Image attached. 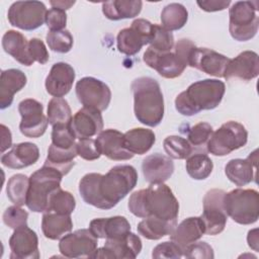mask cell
Wrapping results in <instances>:
<instances>
[{"mask_svg": "<svg viewBox=\"0 0 259 259\" xmlns=\"http://www.w3.org/2000/svg\"><path fill=\"white\" fill-rule=\"evenodd\" d=\"M138 172L132 165H116L106 174L87 173L79 182L82 199L94 207L110 209L137 185Z\"/></svg>", "mask_w": 259, "mask_h": 259, "instance_id": "1", "label": "cell"}, {"mask_svg": "<svg viewBox=\"0 0 259 259\" xmlns=\"http://www.w3.org/2000/svg\"><path fill=\"white\" fill-rule=\"evenodd\" d=\"M127 206L134 215L142 219L154 217L176 221L179 213V202L165 183H151L147 188L135 191Z\"/></svg>", "mask_w": 259, "mask_h": 259, "instance_id": "2", "label": "cell"}, {"mask_svg": "<svg viewBox=\"0 0 259 259\" xmlns=\"http://www.w3.org/2000/svg\"><path fill=\"white\" fill-rule=\"evenodd\" d=\"M226 85L218 79L196 81L175 98L176 110L185 116H192L201 110H211L220 105Z\"/></svg>", "mask_w": 259, "mask_h": 259, "instance_id": "3", "label": "cell"}, {"mask_svg": "<svg viewBox=\"0 0 259 259\" xmlns=\"http://www.w3.org/2000/svg\"><path fill=\"white\" fill-rule=\"evenodd\" d=\"M131 89L137 119L151 127L159 125L164 116V98L158 81L151 77H139L132 82Z\"/></svg>", "mask_w": 259, "mask_h": 259, "instance_id": "4", "label": "cell"}, {"mask_svg": "<svg viewBox=\"0 0 259 259\" xmlns=\"http://www.w3.org/2000/svg\"><path fill=\"white\" fill-rule=\"evenodd\" d=\"M63 174L57 169L44 165L29 177L25 205L34 212L48 210L51 194L61 187Z\"/></svg>", "mask_w": 259, "mask_h": 259, "instance_id": "5", "label": "cell"}, {"mask_svg": "<svg viewBox=\"0 0 259 259\" xmlns=\"http://www.w3.org/2000/svg\"><path fill=\"white\" fill-rule=\"evenodd\" d=\"M224 206L227 214L237 224H254L259 218V193L255 189L236 188L225 193Z\"/></svg>", "mask_w": 259, "mask_h": 259, "instance_id": "6", "label": "cell"}, {"mask_svg": "<svg viewBox=\"0 0 259 259\" xmlns=\"http://www.w3.org/2000/svg\"><path fill=\"white\" fill-rule=\"evenodd\" d=\"M259 3L257 1H237L229 9V31L238 41L253 38L259 27Z\"/></svg>", "mask_w": 259, "mask_h": 259, "instance_id": "7", "label": "cell"}, {"mask_svg": "<svg viewBox=\"0 0 259 259\" xmlns=\"http://www.w3.org/2000/svg\"><path fill=\"white\" fill-rule=\"evenodd\" d=\"M248 141L246 127L234 120L223 123L215 132H212L206 150L213 156H227L235 150L244 147Z\"/></svg>", "mask_w": 259, "mask_h": 259, "instance_id": "8", "label": "cell"}, {"mask_svg": "<svg viewBox=\"0 0 259 259\" xmlns=\"http://www.w3.org/2000/svg\"><path fill=\"white\" fill-rule=\"evenodd\" d=\"M46 5L40 1H16L8 9L7 17L12 26L34 30L46 22Z\"/></svg>", "mask_w": 259, "mask_h": 259, "instance_id": "9", "label": "cell"}, {"mask_svg": "<svg viewBox=\"0 0 259 259\" xmlns=\"http://www.w3.org/2000/svg\"><path fill=\"white\" fill-rule=\"evenodd\" d=\"M225 191L213 188L203 197V211L200 219L204 226V234L215 236L225 230L228 214L224 206Z\"/></svg>", "mask_w": 259, "mask_h": 259, "instance_id": "10", "label": "cell"}, {"mask_svg": "<svg viewBox=\"0 0 259 259\" xmlns=\"http://www.w3.org/2000/svg\"><path fill=\"white\" fill-rule=\"evenodd\" d=\"M153 35V23L144 18L135 19L130 27L119 30L116 36L117 50L126 56H134L150 44Z\"/></svg>", "mask_w": 259, "mask_h": 259, "instance_id": "11", "label": "cell"}, {"mask_svg": "<svg viewBox=\"0 0 259 259\" xmlns=\"http://www.w3.org/2000/svg\"><path fill=\"white\" fill-rule=\"evenodd\" d=\"M76 96L83 107L105 110L111 100V91L108 85L94 77H83L75 86Z\"/></svg>", "mask_w": 259, "mask_h": 259, "instance_id": "12", "label": "cell"}, {"mask_svg": "<svg viewBox=\"0 0 259 259\" xmlns=\"http://www.w3.org/2000/svg\"><path fill=\"white\" fill-rule=\"evenodd\" d=\"M18 111L21 115L19 123L20 133L27 138L41 137L48 127L49 120L44 114V106L32 98H26L19 102Z\"/></svg>", "mask_w": 259, "mask_h": 259, "instance_id": "13", "label": "cell"}, {"mask_svg": "<svg viewBox=\"0 0 259 259\" xmlns=\"http://www.w3.org/2000/svg\"><path fill=\"white\" fill-rule=\"evenodd\" d=\"M97 240L89 229L77 230L61 238L59 250L67 258H91L97 249Z\"/></svg>", "mask_w": 259, "mask_h": 259, "instance_id": "14", "label": "cell"}, {"mask_svg": "<svg viewBox=\"0 0 259 259\" xmlns=\"http://www.w3.org/2000/svg\"><path fill=\"white\" fill-rule=\"evenodd\" d=\"M143 60L147 66L156 70L160 76L166 79L179 77L187 67V64L175 52H156L150 47L146 50Z\"/></svg>", "mask_w": 259, "mask_h": 259, "instance_id": "15", "label": "cell"}, {"mask_svg": "<svg viewBox=\"0 0 259 259\" xmlns=\"http://www.w3.org/2000/svg\"><path fill=\"white\" fill-rule=\"evenodd\" d=\"M142 251L140 237L132 232L118 239H107L102 248L96 249L91 258H136Z\"/></svg>", "mask_w": 259, "mask_h": 259, "instance_id": "16", "label": "cell"}, {"mask_svg": "<svg viewBox=\"0 0 259 259\" xmlns=\"http://www.w3.org/2000/svg\"><path fill=\"white\" fill-rule=\"evenodd\" d=\"M230 59L213 50L207 48L192 49L188 59V66L195 68L207 75L224 78L225 70Z\"/></svg>", "mask_w": 259, "mask_h": 259, "instance_id": "17", "label": "cell"}, {"mask_svg": "<svg viewBox=\"0 0 259 259\" xmlns=\"http://www.w3.org/2000/svg\"><path fill=\"white\" fill-rule=\"evenodd\" d=\"M10 259H38V238L27 226L14 230L9 238Z\"/></svg>", "mask_w": 259, "mask_h": 259, "instance_id": "18", "label": "cell"}, {"mask_svg": "<svg viewBox=\"0 0 259 259\" xmlns=\"http://www.w3.org/2000/svg\"><path fill=\"white\" fill-rule=\"evenodd\" d=\"M259 74V58L253 51H244L234 59H230L225 70L224 78L226 80L240 79L250 81Z\"/></svg>", "mask_w": 259, "mask_h": 259, "instance_id": "19", "label": "cell"}, {"mask_svg": "<svg viewBox=\"0 0 259 259\" xmlns=\"http://www.w3.org/2000/svg\"><path fill=\"white\" fill-rule=\"evenodd\" d=\"M257 150L246 159H232L225 166L227 178L237 186H245L252 181L257 182Z\"/></svg>", "mask_w": 259, "mask_h": 259, "instance_id": "20", "label": "cell"}, {"mask_svg": "<svg viewBox=\"0 0 259 259\" xmlns=\"http://www.w3.org/2000/svg\"><path fill=\"white\" fill-rule=\"evenodd\" d=\"M97 148L101 155L110 160L123 161L130 160L135 155L128 152L123 143V134L114 128L101 131L95 140Z\"/></svg>", "mask_w": 259, "mask_h": 259, "instance_id": "21", "label": "cell"}, {"mask_svg": "<svg viewBox=\"0 0 259 259\" xmlns=\"http://www.w3.org/2000/svg\"><path fill=\"white\" fill-rule=\"evenodd\" d=\"M75 76V71L71 65L64 62L54 64L46 78L47 92L54 97L65 96L70 92Z\"/></svg>", "mask_w": 259, "mask_h": 259, "instance_id": "22", "label": "cell"}, {"mask_svg": "<svg viewBox=\"0 0 259 259\" xmlns=\"http://www.w3.org/2000/svg\"><path fill=\"white\" fill-rule=\"evenodd\" d=\"M70 125L78 140L92 138L102 131L103 118L100 111L83 107L74 114Z\"/></svg>", "mask_w": 259, "mask_h": 259, "instance_id": "23", "label": "cell"}, {"mask_svg": "<svg viewBox=\"0 0 259 259\" xmlns=\"http://www.w3.org/2000/svg\"><path fill=\"white\" fill-rule=\"evenodd\" d=\"M142 171L145 180L149 183H164L172 176L174 163L170 157L154 153L143 160Z\"/></svg>", "mask_w": 259, "mask_h": 259, "instance_id": "24", "label": "cell"}, {"mask_svg": "<svg viewBox=\"0 0 259 259\" xmlns=\"http://www.w3.org/2000/svg\"><path fill=\"white\" fill-rule=\"evenodd\" d=\"M38 158V147L33 143L24 142L13 145L10 151L4 153L1 156V163L10 169H22L35 164Z\"/></svg>", "mask_w": 259, "mask_h": 259, "instance_id": "25", "label": "cell"}, {"mask_svg": "<svg viewBox=\"0 0 259 259\" xmlns=\"http://www.w3.org/2000/svg\"><path fill=\"white\" fill-rule=\"evenodd\" d=\"M89 230L97 239H118L131 232V224L121 215L100 218L90 222Z\"/></svg>", "mask_w": 259, "mask_h": 259, "instance_id": "26", "label": "cell"}, {"mask_svg": "<svg viewBox=\"0 0 259 259\" xmlns=\"http://www.w3.org/2000/svg\"><path fill=\"white\" fill-rule=\"evenodd\" d=\"M25 74L18 69H7L2 71L0 78V108L9 107L15 93L20 91L26 84Z\"/></svg>", "mask_w": 259, "mask_h": 259, "instance_id": "27", "label": "cell"}, {"mask_svg": "<svg viewBox=\"0 0 259 259\" xmlns=\"http://www.w3.org/2000/svg\"><path fill=\"white\" fill-rule=\"evenodd\" d=\"M203 235L204 226L200 217H190L176 225L170 234V239L183 250L186 246L198 241Z\"/></svg>", "mask_w": 259, "mask_h": 259, "instance_id": "28", "label": "cell"}, {"mask_svg": "<svg viewBox=\"0 0 259 259\" xmlns=\"http://www.w3.org/2000/svg\"><path fill=\"white\" fill-rule=\"evenodd\" d=\"M2 47L8 55L21 65L29 67L34 63L29 56L28 40L21 32L13 29L7 30L2 37Z\"/></svg>", "mask_w": 259, "mask_h": 259, "instance_id": "29", "label": "cell"}, {"mask_svg": "<svg viewBox=\"0 0 259 259\" xmlns=\"http://www.w3.org/2000/svg\"><path fill=\"white\" fill-rule=\"evenodd\" d=\"M73 229L70 214H62L54 211H46L41 218V231L46 238L59 240Z\"/></svg>", "mask_w": 259, "mask_h": 259, "instance_id": "30", "label": "cell"}, {"mask_svg": "<svg viewBox=\"0 0 259 259\" xmlns=\"http://www.w3.org/2000/svg\"><path fill=\"white\" fill-rule=\"evenodd\" d=\"M156 136L152 130L144 127H135L123 134V143L125 149L132 154H146L154 146Z\"/></svg>", "mask_w": 259, "mask_h": 259, "instance_id": "31", "label": "cell"}, {"mask_svg": "<svg viewBox=\"0 0 259 259\" xmlns=\"http://www.w3.org/2000/svg\"><path fill=\"white\" fill-rule=\"evenodd\" d=\"M142 6L140 0H110L102 3V12L110 20L127 19L138 16Z\"/></svg>", "mask_w": 259, "mask_h": 259, "instance_id": "32", "label": "cell"}, {"mask_svg": "<svg viewBox=\"0 0 259 259\" xmlns=\"http://www.w3.org/2000/svg\"><path fill=\"white\" fill-rule=\"evenodd\" d=\"M177 225L176 221H167L154 217L145 218L138 224V232L148 240H159L172 233Z\"/></svg>", "mask_w": 259, "mask_h": 259, "instance_id": "33", "label": "cell"}, {"mask_svg": "<svg viewBox=\"0 0 259 259\" xmlns=\"http://www.w3.org/2000/svg\"><path fill=\"white\" fill-rule=\"evenodd\" d=\"M76 156H78L76 151V145L70 149H62L51 144L44 165L51 166L57 169L63 174V176H65L75 165L74 159L76 158Z\"/></svg>", "mask_w": 259, "mask_h": 259, "instance_id": "34", "label": "cell"}, {"mask_svg": "<svg viewBox=\"0 0 259 259\" xmlns=\"http://www.w3.org/2000/svg\"><path fill=\"white\" fill-rule=\"evenodd\" d=\"M188 19L187 9L180 3H170L161 12L162 26L169 31L182 28Z\"/></svg>", "mask_w": 259, "mask_h": 259, "instance_id": "35", "label": "cell"}, {"mask_svg": "<svg viewBox=\"0 0 259 259\" xmlns=\"http://www.w3.org/2000/svg\"><path fill=\"white\" fill-rule=\"evenodd\" d=\"M188 175L195 180L206 179L213 169L211 159L204 153L191 154L185 163Z\"/></svg>", "mask_w": 259, "mask_h": 259, "instance_id": "36", "label": "cell"}, {"mask_svg": "<svg viewBox=\"0 0 259 259\" xmlns=\"http://www.w3.org/2000/svg\"><path fill=\"white\" fill-rule=\"evenodd\" d=\"M29 186V178L24 174L12 175L6 186V193L9 200L18 206H22L26 202V196Z\"/></svg>", "mask_w": 259, "mask_h": 259, "instance_id": "37", "label": "cell"}, {"mask_svg": "<svg viewBox=\"0 0 259 259\" xmlns=\"http://www.w3.org/2000/svg\"><path fill=\"white\" fill-rule=\"evenodd\" d=\"M47 117L52 126L59 123H69L73 116L68 101L62 97L52 98L48 104Z\"/></svg>", "mask_w": 259, "mask_h": 259, "instance_id": "38", "label": "cell"}, {"mask_svg": "<svg viewBox=\"0 0 259 259\" xmlns=\"http://www.w3.org/2000/svg\"><path fill=\"white\" fill-rule=\"evenodd\" d=\"M76 207L75 197L69 191L61 187L56 189L50 196L47 211H54L62 214H71Z\"/></svg>", "mask_w": 259, "mask_h": 259, "instance_id": "39", "label": "cell"}, {"mask_svg": "<svg viewBox=\"0 0 259 259\" xmlns=\"http://www.w3.org/2000/svg\"><path fill=\"white\" fill-rule=\"evenodd\" d=\"M165 153L171 159L182 160L188 158L193 153V147L190 143L180 136H168L163 141Z\"/></svg>", "mask_w": 259, "mask_h": 259, "instance_id": "40", "label": "cell"}, {"mask_svg": "<svg viewBox=\"0 0 259 259\" xmlns=\"http://www.w3.org/2000/svg\"><path fill=\"white\" fill-rule=\"evenodd\" d=\"M46 40L49 48L53 52H57L61 54L70 52L74 44L73 35L68 29H63L59 31L50 30L47 33Z\"/></svg>", "mask_w": 259, "mask_h": 259, "instance_id": "41", "label": "cell"}, {"mask_svg": "<svg viewBox=\"0 0 259 259\" xmlns=\"http://www.w3.org/2000/svg\"><path fill=\"white\" fill-rule=\"evenodd\" d=\"M150 48L156 52H171L174 48L173 33L160 24H153V35L150 41Z\"/></svg>", "mask_w": 259, "mask_h": 259, "instance_id": "42", "label": "cell"}, {"mask_svg": "<svg viewBox=\"0 0 259 259\" xmlns=\"http://www.w3.org/2000/svg\"><path fill=\"white\" fill-rule=\"evenodd\" d=\"M76 136L69 123H59L53 125L52 144L58 148L70 149L76 145Z\"/></svg>", "mask_w": 259, "mask_h": 259, "instance_id": "43", "label": "cell"}, {"mask_svg": "<svg viewBox=\"0 0 259 259\" xmlns=\"http://www.w3.org/2000/svg\"><path fill=\"white\" fill-rule=\"evenodd\" d=\"M212 126L204 121H200L191 126L187 132V141L194 148L206 147V144L212 134Z\"/></svg>", "mask_w": 259, "mask_h": 259, "instance_id": "44", "label": "cell"}, {"mask_svg": "<svg viewBox=\"0 0 259 259\" xmlns=\"http://www.w3.org/2000/svg\"><path fill=\"white\" fill-rule=\"evenodd\" d=\"M3 223L10 229L16 230L21 227L27 226L28 212L18 205L8 206L2 215Z\"/></svg>", "mask_w": 259, "mask_h": 259, "instance_id": "45", "label": "cell"}, {"mask_svg": "<svg viewBox=\"0 0 259 259\" xmlns=\"http://www.w3.org/2000/svg\"><path fill=\"white\" fill-rule=\"evenodd\" d=\"M77 155L84 160L93 161L100 158L101 154L97 148L95 140L91 138L81 139L76 143Z\"/></svg>", "mask_w": 259, "mask_h": 259, "instance_id": "46", "label": "cell"}, {"mask_svg": "<svg viewBox=\"0 0 259 259\" xmlns=\"http://www.w3.org/2000/svg\"><path fill=\"white\" fill-rule=\"evenodd\" d=\"M183 257L211 259L214 257L213 250L206 242H194L183 249Z\"/></svg>", "mask_w": 259, "mask_h": 259, "instance_id": "47", "label": "cell"}, {"mask_svg": "<svg viewBox=\"0 0 259 259\" xmlns=\"http://www.w3.org/2000/svg\"><path fill=\"white\" fill-rule=\"evenodd\" d=\"M152 257L155 259L159 258H182L183 250L173 241H166L157 245L152 252Z\"/></svg>", "mask_w": 259, "mask_h": 259, "instance_id": "48", "label": "cell"}, {"mask_svg": "<svg viewBox=\"0 0 259 259\" xmlns=\"http://www.w3.org/2000/svg\"><path fill=\"white\" fill-rule=\"evenodd\" d=\"M46 24L48 28L52 31H59V30L65 29L67 24L66 11L60 8L52 7L47 12Z\"/></svg>", "mask_w": 259, "mask_h": 259, "instance_id": "49", "label": "cell"}, {"mask_svg": "<svg viewBox=\"0 0 259 259\" xmlns=\"http://www.w3.org/2000/svg\"><path fill=\"white\" fill-rule=\"evenodd\" d=\"M28 52L33 62L45 65L49 61V52L44 41L37 37H32L28 40Z\"/></svg>", "mask_w": 259, "mask_h": 259, "instance_id": "50", "label": "cell"}, {"mask_svg": "<svg viewBox=\"0 0 259 259\" xmlns=\"http://www.w3.org/2000/svg\"><path fill=\"white\" fill-rule=\"evenodd\" d=\"M196 4L206 12L221 11L229 7L231 4L230 0H207V1H196Z\"/></svg>", "mask_w": 259, "mask_h": 259, "instance_id": "51", "label": "cell"}, {"mask_svg": "<svg viewBox=\"0 0 259 259\" xmlns=\"http://www.w3.org/2000/svg\"><path fill=\"white\" fill-rule=\"evenodd\" d=\"M1 137H2V139H1V153L4 154L5 150L12 147L11 133H10L9 128L4 124H1Z\"/></svg>", "mask_w": 259, "mask_h": 259, "instance_id": "52", "label": "cell"}, {"mask_svg": "<svg viewBox=\"0 0 259 259\" xmlns=\"http://www.w3.org/2000/svg\"><path fill=\"white\" fill-rule=\"evenodd\" d=\"M247 242L248 245L251 249H253L254 251L258 252L259 250V239H258V229H253L251 231L248 232V236H247Z\"/></svg>", "mask_w": 259, "mask_h": 259, "instance_id": "53", "label": "cell"}, {"mask_svg": "<svg viewBox=\"0 0 259 259\" xmlns=\"http://www.w3.org/2000/svg\"><path fill=\"white\" fill-rule=\"evenodd\" d=\"M50 3L53 7L60 8V9H63V10H67L75 4V1H50Z\"/></svg>", "mask_w": 259, "mask_h": 259, "instance_id": "54", "label": "cell"}]
</instances>
